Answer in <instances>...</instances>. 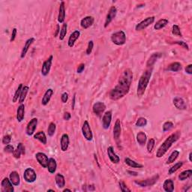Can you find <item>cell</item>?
Wrapping results in <instances>:
<instances>
[{"instance_id":"obj_1","label":"cell","mask_w":192,"mask_h":192,"mask_svg":"<svg viewBox=\"0 0 192 192\" xmlns=\"http://www.w3.org/2000/svg\"><path fill=\"white\" fill-rule=\"evenodd\" d=\"M132 80L133 72L129 68H126L119 77L117 84L110 91L109 95L110 99L117 101L126 96L130 90Z\"/></svg>"},{"instance_id":"obj_2","label":"cell","mask_w":192,"mask_h":192,"mask_svg":"<svg viewBox=\"0 0 192 192\" xmlns=\"http://www.w3.org/2000/svg\"><path fill=\"white\" fill-rule=\"evenodd\" d=\"M180 136H181V132H179V131L174 133V134H171L170 135L164 140V143L158 147V149L156 152V157L160 158L164 156L165 154L167 153V152L168 151L171 146H173V144H174V143H176L179 139Z\"/></svg>"},{"instance_id":"obj_3","label":"cell","mask_w":192,"mask_h":192,"mask_svg":"<svg viewBox=\"0 0 192 192\" xmlns=\"http://www.w3.org/2000/svg\"><path fill=\"white\" fill-rule=\"evenodd\" d=\"M152 73H153V68H149L140 76L138 81V88H137V95L138 97H142L145 93L152 77Z\"/></svg>"},{"instance_id":"obj_4","label":"cell","mask_w":192,"mask_h":192,"mask_svg":"<svg viewBox=\"0 0 192 192\" xmlns=\"http://www.w3.org/2000/svg\"><path fill=\"white\" fill-rule=\"evenodd\" d=\"M110 39L114 44L117 45V46H122V45H124L126 42V35L122 30H119V31L112 34Z\"/></svg>"},{"instance_id":"obj_5","label":"cell","mask_w":192,"mask_h":192,"mask_svg":"<svg viewBox=\"0 0 192 192\" xmlns=\"http://www.w3.org/2000/svg\"><path fill=\"white\" fill-rule=\"evenodd\" d=\"M159 179V175L156 174L155 176H152L151 178L146 179L145 180H140V181H134V183L138 185L140 187H149V186H153L155 185L158 182Z\"/></svg>"},{"instance_id":"obj_6","label":"cell","mask_w":192,"mask_h":192,"mask_svg":"<svg viewBox=\"0 0 192 192\" xmlns=\"http://www.w3.org/2000/svg\"><path fill=\"white\" fill-rule=\"evenodd\" d=\"M155 18L154 16L152 17H148L146 19H144L143 20H142L141 22H140L138 23L135 26V30L136 31H142V30L145 29L149 26L151 24H153L155 22Z\"/></svg>"},{"instance_id":"obj_7","label":"cell","mask_w":192,"mask_h":192,"mask_svg":"<svg viewBox=\"0 0 192 192\" xmlns=\"http://www.w3.org/2000/svg\"><path fill=\"white\" fill-rule=\"evenodd\" d=\"M23 179L28 183H33L34 182H35L36 179H37V174H36L35 171L33 169L29 167V168H26L24 170Z\"/></svg>"},{"instance_id":"obj_8","label":"cell","mask_w":192,"mask_h":192,"mask_svg":"<svg viewBox=\"0 0 192 192\" xmlns=\"http://www.w3.org/2000/svg\"><path fill=\"white\" fill-rule=\"evenodd\" d=\"M82 134L84 138L88 141H92L93 139V134L92 132V129L90 128V125H89L88 121H84L83 125L82 126Z\"/></svg>"},{"instance_id":"obj_9","label":"cell","mask_w":192,"mask_h":192,"mask_svg":"<svg viewBox=\"0 0 192 192\" xmlns=\"http://www.w3.org/2000/svg\"><path fill=\"white\" fill-rule=\"evenodd\" d=\"M53 60H54V56H53V55H50V56H49V58L44 62L41 71V75H42L44 77H46V76L48 75L49 73H50L51 66H52Z\"/></svg>"},{"instance_id":"obj_10","label":"cell","mask_w":192,"mask_h":192,"mask_svg":"<svg viewBox=\"0 0 192 192\" xmlns=\"http://www.w3.org/2000/svg\"><path fill=\"white\" fill-rule=\"evenodd\" d=\"M106 110L105 104L101 101H98L95 103L92 106V111L97 117H101L102 115H104V111Z\"/></svg>"},{"instance_id":"obj_11","label":"cell","mask_w":192,"mask_h":192,"mask_svg":"<svg viewBox=\"0 0 192 192\" xmlns=\"http://www.w3.org/2000/svg\"><path fill=\"white\" fill-rule=\"evenodd\" d=\"M117 14V9L115 6H112L110 8L109 11H108L107 16H106L105 22H104V28H107L108 26L110 25V23L115 19Z\"/></svg>"},{"instance_id":"obj_12","label":"cell","mask_w":192,"mask_h":192,"mask_svg":"<svg viewBox=\"0 0 192 192\" xmlns=\"http://www.w3.org/2000/svg\"><path fill=\"white\" fill-rule=\"evenodd\" d=\"M14 185L11 182L10 179L5 177L1 182V191L2 192H14Z\"/></svg>"},{"instance_id":"obj_13","label":"cell","mask_w":192,"mask_h":192,"mask_svg":"<svg viewBox=\"0 0 192 192\" xmlns=\"http://www.w3.org/2000/svg\"><path fill=\"white\" fill-rule=\"evenodd\" d=\"M38 125V119L37 118H33L28 122L26 128V134L28 136H32L35 133L36 128Z\"/></svg>"},{"instance_id":"obj_14","label":"cell","mask_w":192,"mask_h":192,"mask_svg":"<svg viewBox=\"0 0 192 192\" xmlns=\"http://www.w3.org/2000/svg\"><path fill=\"white\" fill-rule=\"evenodd\" d=\"M35 158L39 164L41 165L43 168H47L48 164L49 158L48 156L44 153H37L35 154Z\"/></svg>"},{"instance_id":"obj_15","label":"cell","mask_w":192,"mask_h":192,"mask_svg":"<svg viewBox=\"0 0 192 192\" xmlns=\"http://www.w3.org/2000/svg\"><path fill=\"white\" fill-rule=\"evenodd\" d=\"M112 121V111L108 110V111L105 112L102 117V126L103 128L105 130H107L110 128V124H111Z\"/></svg>"},{"instance_id":"obj_16","label":"cell","mask_w":192,"mask_h":192,"mask_svg":"<svg viewBox=\"0 0 192 192\" xmlns=\"http://www.w3.org/2000/svg\"><path fill=\"white\" fill-rule=\"evenodd\" d=\"M173 103L176 109L179 110H185L187 109V104L183 98L181 97H176L173 99Z\"/></svg>"},{"instance_id":"obj_17","label":"cell","mask_w":192,"mask_h":192,"mask_svg":"<svg viewBox=\"0 0 192 192\" xmlns=\"http://www.w3.org/2000/svg\"><path fill=\"white\" fill-rule=\"evenodd\" d=\"M94 22L95 18L92 16H86L80 20V26L84 29H87L94 24Z\"/></svg>"},{"instance_id":"obj_18","label":"cell","mask_w":192,"mask_h":192,"mask_svg":"<svg viewBox=\"0 0 192 192\" xmlns=\"http://www.w3.org/2000/svg\"><path fill=\"white\" fill-rule=\"evenodd\" d=\"M107 155L110 161H111L113 164H118V163L120 161V158L118 156L115 152H114L113 146H109V147L107 148Z\"/></svg>"},{"instance_id":"obj_19","label":"cell","mask_w":192,"mask_h":192,"mask_svg":"<svg viewBox=\"0 0 192 192\" xmlns=\"http://www.w3.org/2000/svg\"><path fill=\"white\" fill-rule=\"evenodd\" d=\"M69 136L67 134H63L60 139V147L62 152H66L69 146Z\"/></svg>"},{"instance_id":"obj_20","label":"cell","mask_w":192,"mask_h":192,"mask_svg":"<svg viewBox=\"0 0 192 192\" xmlns=\"http://www.w3.org/2000/svg\"><path fill=\"white\" fill-rule=\"evenodd\" d=\"M80 36V32L79 30H75L70 35L68 40V45L69 47H73L75 46V44L79 37Z\"/></svg>"},{"instance_id":"obj_21","label":"cell","mask_w":192,"mask_h":192,"mask_svg":"<svg viewBox=\"0 0 192 192\" xmlns=\"http://www.w3.org/2000/svg\"><path fill=\"white\" fill-rule=\"evenodd\" d=\"M122 132V127H121V122L119 119L116 120L115 125H114L113 128V138L115 140H118L120 138Z\"/></svg>"},{"instance_id":"obj_22","label":"cell","mask_w":192,"mask_h":192,"mask_svg":"<svg viewBox=\"0 0 192 192\" xmlns=\"http://www.w3.org/2000/svg\"><path fill=\"white\" fill-rule=\"evenodd\" d=\"M65 19V2L62 1L59 8L58 22L60 23H64Z\"/></svg>"},{"instance_id":"obj_23","label":"cell","mask_w":192,"mask_h":192,"mask_svg":"<svg viewBox=\"0 0 192 192\" xmlns=\"http://www.w3.org/2000/svg\"><path fill=\"white\" fill-rule=\"evenodd\" d=\"M54 90H53V89H48L46 92H45L42 98V100H41V104H42L43 106H46L48 104L51 98H52L53 95H54Z\"/></svg>"},{"instance_id":"obj_24","label":"cell","mask_w":192,"mask_h":192,"mask_svg":"<svg viewBox=\"0 0 192 192\" xmlns=\"http://www.w3.org/2000/svg\"><path fill=\"white\" fill-rule=\"evenodd\" d=\"M25 155V146H23V144L22 143H18V147L16 149H14V153H13V155L15 158H20L21 155Z\"/></svg>"},{"instance_id":"obj_25","label":"cell","mask_w":192,"mask_h":192,"mask_svg":"<svg viewBox=\"0 0 192 192\" xmlns=\"http://www.w3.org/2000/svg\"><path fill=\"white\" fill-rule=\"evenodd\" d=\"M161 56V53H155V54H152L146 62V66L148 68H153V66L155 64L157 60Z\"/></svg>"},{"instance_id":"obj_26","label":"cell","mask_w":192,"mask_h":192,"mask_svg":"<svg viewBox=\"0 0 192 192\" xmlns=\"http://www.w3.org/2000/svg\"><path fill=\"white\" fill-rule=\"evenodd\" d=\"M34 41H35V39H34V38H30V39H29L27 41H26L25 44H24V46H23V50H22L21 54H20V58L21 59L25 58L29 49L30 46H31L32 44H33Z\"/></svg>"},{"instance_id":"obj_27","label":"cell","mask_w":192,"mask_h":192,"mask_svg":"<svg viewBox=\"0 0 192 192\" xmlns=\"http://www.w3.org/2000/svg\"><path fill=\"white\" fill-rule=\"evenodd\" d=\"M24 117H25V106H24L23 104H20L18 110H17V120H18L19 122H21L23 120Z\"/></svg>"},{"instance_id":"obj_28","label":"cell","mask_w":192,"mask_h":192,"mask_svg":"<svg viewBox=\"0 0 192 192\" xmlns=\"http://www.w3.org/2000/svg\"><path fill=\"white\" fill-rule=\"evenodd\" d=\"M9 179L14 186H18L20 183V175L17 171H12L9 175Z\"/></svg>"},{"instance_id":"obj_29","label":"cell","mask_w":192,"mask_h":192,"mask_svg":"<svg viewBox=\"0 0 192 192\" xmlns=\"http://www.w3.org/2000/svg\"><path fill=\"white\" fill-rule=\"evenodd\" d=\"M55 181H56V184L59 189H62L65 185V179L64 176L62 174H56V176H55Z\"/></svg>"},{"instance_id":"obj_30","label":"cell","mask_w":192,"mask_h":192,"mask_svg":"<svg viewBox=\"0 0 192 192\" xmlns=\"http://www.w3.org/2000/svg\"><path fill=\"white\" fill-rule=\"evenodd\" d=\"M163 189L166 192H173L174 191V182L170 179H167L164 182Z\"/></svg>"},{"instance_id":"obj_31","label":"cell","mask_w":192,"mask_h":192,"mask_svg":"<svg viewBox=\"0 0 192 192\" xmlns=\"http://www.w3.org/2000/svg\"><path fill=\"white\" fill-rule=\"evenodd\" d=\"M47 170H48V172L51 174H54L56 172V168H57V164L56 161L54 158H49L48 161V164H47Z\"/></svg>"},{"instance_id":"obj_32","label":"cell","mask_w":192,"mask_h":192,"mask_svg":"<svg viewBox=\"0 0 192 192\" xmlns=\"http://www.w3.org/2000/svg\"><path fill=\"white\" fill-rule=\"evenodd\" d=\"M34 138H35V140H39V142H41L44 145H46L47 144V137L45 133L43 131H40V132L36 133L35 134H34Z\"/></svg>"},{"instance_id":"obj_33","label":"cell","mask_w":192,"mask_h":192,"mask_svg":"<svg viewBox=\"0 0 192 192\" xmlns=\"http://www.w3.org/2000/svg\"><path fill=\"white\" fill-rule=\"evenodd\" d=\"M182 68V67L181 63H179V62H173V63L167 66V70L169 71L177 72V71H181Z\"/></svg>"},{"instance_id":"obj_34","label":"cell","mask_w":192,"mask_h":192,"mask_svg":"<svg viewBox=\"0 0 192 192\" xmlns=\"http://www.w3.org/2000/svg\"><path fill=\"white\" fill-rule=\"evenodd\" d=\"M125 163L128 165V166L132 167V168H143V165L138 162H136L135 161L132 160V159L129 158H125Z\"/></svg>"},{"instance_id":"obj_35","label":"cell","mask_w":192,"mask_h":192,"mask_svg":"<svg viewBox=\"0 0 192 192\" xmlns=\"http://www.w3.org/2000/svg\"><path fill=\"white\" fill-rule=\"evenodd\" d=\"M168 20L167 19L165 18H162L160 19L159 20H158L156 22V23L155 24V26H154V29L155 30H160L161 29L164 28L165 26H166L167 24H168Z\"/></svg>"},{"instance_id":"obj_36","label":"cell","mask_w":192,"mask_h":192,"mask_svg":"<svg viewBox=\"0 0 192 192\" xmlns=\"http://www.w3.org/2000/svg\"><path fill=\"white\" fill-rule=\"evenodd\" d=\"M147 140V136L143 132H140L137 134V141L140 146H144Z\"/></svg>"},{"instance_id":"obj_37","label":"cell","mask_w":192,"mask_h":192,"mask_svg":"<svg viewBox=\"0 0 192 192\" xmlns=\"http://www.w3.org/2000/svg\"><path fill=\"white\" fill-rule=\"evenodd\" d=\"M192 176V170L191 169L189 170H186L182 171V173H180V174L179 175V179L180 181H185V180L191 178Z\"/></svg>"},{"instance_id":"obj_38","label":"cell","mask_w":192,"mask_h":192,"mask_svg":"<svg viewBox=\"0 0 192 192\" xmlns=\"http://www.w3.org/2000/svg\"><path fill=\"white\" fill-rule=\"evenodd\" d=\"M179 154H180L179 151H178V150H174V152H172V153L170 154V155L169 156L168 159L167 160L166 164H172V163H174V161L178 158Z\"/></svg>"},{"instance_id":"obj_39","label":"cell","mask_w":192,"mask_h":192,"mask_svg":"<svg viewBox=\"0 0 192 192\" xmlns=\"http://www.w3.org/2000/svg\"><path fill=\"white\" fill-rule=\"evenodd\" d=\"M29 90V87L28 86H23V87L22 91H21V94H20V99H19V103L20 104H23L24 102V101H25L26 96H27Z\"/></svg>"},{"instance_id":"obj_40","label":"cell","mask_w":192,"mask_h":192,"mask_svg":"<svg viewBox=\"0 0 192 192\" xmlns=\"http://www.w3.org/2000/svg\"><path fill=\"white\" fill-rule=\"evenodd\" d=\"M23 87V83H20V84L19 85L18 88L17 89L16 92H15V93H14V97H13V99H12L13 103H16V102L18 101H19V99H20V94H21V91H22Z\"/></svg>"},{"instance_id":"obj_41","label":"cell","mask_w":192,"mask_h":192,"mask_svg":"<svg viewBox=\"0 0 192 192\" xmlns=\"http://www.w3.org/2000/svg\"><path fill=\"white\" fill-rule=\"evenodd\" d=\"M67 28L68 24L66 23H64L62 24V28H61L60 35H59V39H60V41H63L65 38L66 34H67Z\"/></svg>"},{"instance_id":"obj_42","label":"cell","mask_w":192,"mask_h":192,"mask_svg":"<svg viewBox=\"0 0 192 192\" xmlns=\"http://www.w3.org/2000/svg\"><path fill=\"white\" fill-rule=\"evenodd\" d=\"M182 165H183V162H182V161H180V162H177L176 163L174 166H172L170 167V169H169L168 171V174L170 175L174 174V173H176V171H177L179 169H180L182 167Z\"/></svg>"},{"instance_id":"obj_43","label":"cell","mask_w":192,"mask_h":192,"mask_svg":"<svg viewBox=\"0 0 192 192\" xmlns=\"http://www.w3.org/2000/svg\"><path fill=\"white\" fill-rule=\"evenodd\" d=\"M56 125L54 122H50L48 128H47V134L49 137H53L54 135L55 132H56Z\"/></svg>"},{"instance_id":"obj_44","label":"cell","mask_w":192,"mask_h":192,"mask_svg":"<svg viewBox=\"0 0 192 192\" xmlns=\"http://www.w3.org/2000/svg\"><path fill=\"white\" fill-rule=\"evenodd\" d=\"M172 34L174 35L178 36V37H182V34L181 32V30H180L179 26L176 25V24H174V25L172 26Z\"/></svg>"},{"instance_id":"obj_45","label":"cell","mask_w":192,"mask_h":192,"mask_svg":"<svg viewBox=\"0 0 192 192\" xmlns=\"http://www.w3.org/2000/svg\"><path fill=\"white\" fill-rule=\"evenodd\" d=\"M135 125L138 127H145L147 125V119L144 117L138 118L135 123Z\"/></svg>"},{"instance_id":"obj_46","label":"cell","mask_w":192,"mask_h":192,"mask_svg":"<svg viewBox=\"0 0 192 192\" xmlns=\"http://www.w3.org/2000/svg\"><path fill=\"white\" fill-rule=\"evenodd\" d=\"M155 139L151 138L150 140H149V141L147 142V144H146V148H147L148 153H151L152 152H153L154 146H155Z\"/></svg>"},{"instance_id":"obj_47","label":"cell","mask_w":192,"mask_h":192,"mask_svg":"<svg viewBox=\"0 0 192 192\" xmlns=\"http://www.w3.org/2000/svg\"><path fill=\"white\" fill-rule=\"evenodd\" d=\"M173 128H174V123H173L172 122H164V125H163V132H169V131L171 130Z\"/></svg>"},{"instance_id":"obj_48","label":"cell","mask_w":192,"mask_h":192,"mask_svg":"<svg viewBox=\"0 0 192 192\" xmlns=\"http://www.w3.org/2000/svg\"><path fill=\"white\" fill-rule=\"evenodd\" d=\"M119 188H120V191L122 192H131L132 191V190H131L127 186L126 184L124 182L120 181L119 182Z\"/></svg>"},{"instance_id":"obj_49","label":"cell","mask_w":192,"mask_h":192,"mask_svg":"<svg viewBox=\"0 0 192 192\" xmlns=\"http://www.w3.org/2000/svg\"><path fill=\"white\" fill-rule=\"evenodd\" d=\"M93 47H94V41H89L88 43V46H87V48H86V55H88L89 56V55H90L91 54H92Z\"/></svg>"},{"instance_id":"obj_50","label":"cell","mask_w":192,"mask_h":192,"mask_svg":"<svg viewBox=\"0 0 192 192\" xmlns=\"http://www.w3.org/2000/svg\"><path fill=\"white\" fill-rule=\"evenodd\" d=\"M11 135H8V134H7V135L3 137V140H2V143H3V144H4V145H8V144L11 143Z\"/></svg>"},{"instance_id":"obj_51","label":"cell","mask_w":192,"mask_h":192,"mask_svg":"<svg viewBox=\"0 0 192 192\" xmlns=\"http://www.w3.org/2000/svg\"><path fill=\"white\" fill-rule=\"evenodd\" d=\"M4 151H5V153H13L14 151V148L12 145L8 144V145H6L5 146V148H4Z\"/></svg>"},{"instance_id":"obj_52","label":"cell","mask_w":192,"mask_h":192,"mask_svg":"<svg viewBox=\"0 0 192 192\" xmlns=\"http://www.w3.org/2000/svg\"><path fill=\"white\" fill-rule=\"evenodd\" d=\"M174 44L179 45V46L182 47L184 49H185V50H189V45H188V44L186 42H184V41H174Z\"/></svg>"},{"instance_id":"obj_53","label":"cell","mask_w":192,"mask_h":192,"mask_svg":"<svg viewBox=\"0 0 192 192\" xmlns=\"http://www.w3.org/2000/svg\"><path fill=\"white\" fill-rule=\"evenodd\" d=\"M61 100H62V103L65 104L67 103L68 100V94L66 92H63L62 94V96H61Z\"/></svg>"},{"instance_id":"obj_54","label":"cell","mask_w":192,"mask_h":192,"mask_svg":"<svg viewBox=\"0 0 192 192\" xmlns=\"http://www.w3.org/2000/svg\"><path fill=\"white\" fill-rule=\"evenodd\" d=\"M17 33H18V29H17L16 28H14L12 29V32H11V36L10 39L11 42H13V41L15 40V38H16L17 36Z\"/></svg>"},{"instance_id":"obj_55","label":"cell","mask_w":192,"mask_h":192,"mask_svg":"<svg viewBox=\"0 0 192 192\" xmlns=\"http://www.w3.org/2000/svg\"><path fill=\"white\" fill-rule=\"evenodd\" d=\"M84 69H85V64H83V63L80 64L78 68H77V73L81 74L83 71H84Z\"/></svg>"},{"instance_id":"obj_56","label":"cell","mask_w":192,"mask_h":192,"mask_svg":"<svg viewBox=\"0 0 192 192\" xmlns=\"http://www.w3.org/2000/svg\"><path fill=\"white\" fill-rule=\"evenodd\" d=\"M71 113H69V112H65V113H64V115H63V119H64L65 121L70 120V119H71Z\"/></svg>"},{"instance_id":"obj_57","label":"cell","mask_w":192,"mask_h":192,"mask_svg":"<svg viewBox=\"0 0 192 192\" xmlns=\"http://www.w3.org/2000/svg\"><path fill=\"white\" fill-rule=\"evenodd\" d=\"M185 72L189 75H192V65L189 64V65L186 66L185 68Z\"/></svg>"},{"instance_id":"obj_58","label":"cell","mask_w":192,"mask_h":192,"mask_svg":"<svg viewBox=\"0 0 192 192\" xmlns=\"http://www.w3.org/2000/svg\"><path fill=\"white\" fill-rule=\"evenodd\" d=\"M60 25L59 24H57L56 25V32H55L54 34V37L56 38L57 37L58 35H60Z\"/></svg>"},{"instance_id":"obj_59","label":"cell","mask_w":192,"mask_h":192,"mask_svg":"<svg viewBox=\"0 0 192 192\" xmlns=\"http://www.w3.org/2000/svg\"><path fill=\"white\" fill-rule=\"evenodd\" d=\"M75 98H76V94L74 95V97H73V101H72V104H71L72 109H74V108H75Z\"/></svg>"},{"instance_id":"obj_60","label":"cell","mask_w":192,"mask_h":192,"mask_svg":"<svg viewBox=\"0 0 192 192\" xmlns=\"http://www.w3.org/2000/svg\"><path fill=\"white\" fill-rule=\"evenodd\" d=\"M128 174H131V175H133V176H138V174L135 172H132V171H128Z\"/></svg>"},{"instance_id":"obj_61","label":"cell","mask_w":192,"mask_h":192,"mask_svg":"<svg viewBox=\"0 0 192 192\" xmlns=\"http://www.w3.org/2000/svg\"><path fill=\"white\" fill-rule=\"evenodd\" d=\"M191 156H192V153H189V161H190V162H191V161H192V160H191Z\"/></svg>"},{"instance_id":"obj_62","label":"cell","mask_w":192,"mask_h":192,"mask_svg":"<svg viewBox=\"0 0 192 192\" xmlns=\"http://www.w3.org/2000/svg\"><path fill=\"white\" fill-rule=\"evenodd\" d=\"M65 191H70V192H71V190L68 189H64V190H63V192H65Z\"/></svg>"},{"instance_id":"obj_63","label":"cell","mask_w":192,"mask_h":192,"mask_svg":"<svg viewBox=\"0 0 192 192\" xmlns=\"http://www.w3.org/2000/svg\"><path fill=\"white\" fill-rule=\"evenodd\" d=\"M48 191H53V192H55L54 190H53V189H48V190H47V192H48Z\"/></svg>"}]
</instances>
